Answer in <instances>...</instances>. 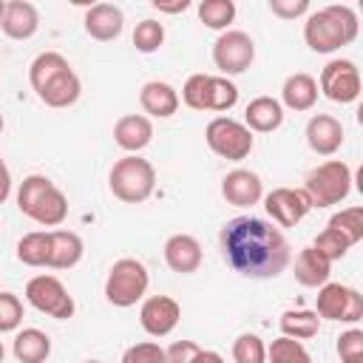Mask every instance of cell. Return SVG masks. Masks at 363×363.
I'll return each mask as SVG.
<instances>
[{
  "label": "cell",
  "mask_w": 363,
  "mask_h": 363,
  "mask_svg": "<svg viewBox=\"0 0 363 363\" xmlns=\"http://www.w3.org/2000/svg\"><path fill=\"white\" fill-rule=\"evenodd\" d=\"M218 241L227 264L244 278L267 281L278 278L289 267V244L267 218L235 216L221 227Z\"/></svg>",
  "instance_id": "cell-1"
},
{
  "label": "cell",
  "mask_w": 363,
  "mask_h": 363,
  "mask_svg": "<svg viewBox=\"0 0 363 363\" xmlns=\"http://www.w3.org/2000/svg\"><path fill=\"white\" fill-rule=\"evenodd\" d=\"M28 82L48 108H68L79 99L82 82L60 51H43L28 65Z\"/></svg>",
  "instance_id": "cell-2"
},
{
  "label": "cell",
  "mask_w": 363,
  "mask_h": 363,
  "mask_svg": "<svg viewBox=\"0 0 363 363\" xmlns=\"http://www.w3.org/2000/svg\"><path fill=\"white\" fill-rule=\"evenodd\" d=\"M357 37V14L352 6L332 3L312 11L303 23V40L315 54H332Z\"/></svg>",
  "instance_id": "cell-3"
},
{
  "label": "cell",
  "mask_w": 363,
  "mask_h": 363,
  "mask_svg": "<svg viewBox=\"0 0 363 363\" xmlns=\"http://www.w3.org/2000/svg\"><path fill=\"white\" fill-rule=\"evenodd\" d=\"M17 210L43 227H60L68 218V199L48 176L31 173L17 187Z\"/></svg>",
  "instance_id": "cell-4"
},
{
  "label": "cell",
  "mask_w": 363,
  "mask_h": 363,
  "mask_svg": "<svg viewBox=\"0 0 363 363\" xmlns=\"http://www.w3.org/2000/svg\"><path fill=\"white\" fill-rule=\"evenodd\" d=\"M108 187H111V193L119 201H125V204H142V201H147L153 196L156 170L139 153H128L119 162H113V167L108 173Z\"/></svg>",
  "instance_id": "cell-5"
},
{
  "label": "cell",
  "mask_w": 363,
  "mask_h": 363,
  "mask_svg": "<svg viewBox=\"0 0 363 363\" xmlns=\"http://www.w3.org/2000/svg\"><path fill=\"white\" fill-rule=\"evenodd\" d=\"M303 193H306V199H309L312 207L340 204L352 193V170H349V164L340 162V159L320 162L318 167H312L306 173Z\"/></svg>",
  "instance_id": "cell-6"
},
{
  "label": "cell",
  "mask_w": 363,
  "mask_h": 363,
  "mask_svg": "<svg viewBox=\"0 0 363 363\" xmlns=\"http://www.w3.org/2000/svg\"><path fill=\"white\" fill-rule=\"evenodd\" d=\"M147 286H150L147 267L139 258H119L108 269L105 298H108V303H113L119 309H128V306H136L145 298Z\"/></svg>",
  "instance_id": "cell-7"
},
{
  "label": "cell",
  "mask_w": 363,
  "mask_h": 363,
  "mask_svg": "<svg viewBox=\"0 0 363 363\" xmlns=\"http://www.w3.org/2000/svg\"><path fill=\"white\" fill-rule=\"evenodd\" d=\"M204 142H207V147L216 156H221L227 162H241L255 147L252 130L244 122L233 119V116H216V119H210L207 128H204Z\"/></svg>",
  "instance_id": "cell-8"
},
{
  "label": "cell",
  "mask_w": 363,
  "mask_h": 363,
  "mask_svg": "<svg viewBox=\"0 0 363 363\" xmlns=\"http://www.w3.org/2000/svg\"><path fill=\"white\" fill-rule=\"evenodd\" d=\"M26 301L37 312H43L48 318H57V320H68L74 315V309H77L74 295L65 289V284L57 275H45V272L34 275L26 284Z\"/></svg>",
  "instance_id": "cell-9"
},
{
  "label": "cell",
  "mask_w": 363,
  "mask_h": 363,
  "mask_svg": "<svg viewBox=\"0 0 363 363\" xmlns=\"http://www.w3.org/2000/svg\"><path fill=\"white\" fill-rule=\"evenodd\" d=\"M315 312L318 318H326V320L357 323L363 318V295L346 284H323L318 286Z\"/></svg>",
  "instance_id": "cell-10"
},
{
  "label": "cell",
  "mask_w": 363,
  "mask_h": 363,
  "mask_svg": "<svg viewBox=\"0 0 363 363\" xmlns=\"http://www.w3.org/2000/svg\"><path fill=\"white\" fill-rule=\"evenodd\" d=\"M252 60H255V43L247 31L227 28L213 43V62L224 77L244 74L252 65Z\"/></svg>",
  "instance_id": "cell-11"
},
{
  "label": "cell",
  "mask_w": 363,
  "mask_h": 363,
  "mask_svg": "<svg viewBox=\"0 0 363 363\" xmlns=\"http://www.w3.org/2000/svg\"><path fill=\"white\" fill-rule=\"evenodd\" d=\"M318 88L337 105H352L360 96V71L352 60H329L320 71Z\"/></svg>",
  "instance_id": "cell-12"
},
{
  "label": "cell",
  "mask_w": 363,
  "mask_h": 363,
  "mask_svg": "<svg viewBox=\"0 0 363 363\" xmlns=\"http://www.w3.org/2000/svg\"><path fill=\"white\" fill-rule=\"evenodd\" d=\"M264 210L267 216L278 224V227H295L306 218V213L312 210L309 199L303 190L295 187H275L264 196Z\"/></svg>",
  "instance_id": "cell-13"
},
{
  "label": "cell",
  "mask_w": 363,
  "mask_h": 363,
  "mask_svg": "<svg viewBox=\"0 0 363 363\" xmlns=\"http://www.w3.org/2000/svg\"><path fill=\"white\" fill-rule=\"evenodd\" d=\"M182 320V306L170 295H150L142 301L139 309V323L150 337H164L170 335Z\"/></svg>",
  "instance_id": "cell-14"
},
{
  "label": "cell",
  "mask_w": 363,
  "mask_h": 363,
  "mask_svg": "<svg viewBox=\"0 0 363 363\" xmlns=\"http://www.w3.org/2000/svg\"><path fill=\"white\" fill-rule=\"evenodd\" d=\"M221 196L233 207H252L264 199L261 176L247 170V167H235L221 179Z\"/></svg>",
  "instance_id": "cell-15"
},
{
  "label": "cell",
  "mask_w": 363,
  "mask_h": 363,
  "mask_svg": "<svg viewBox=\"0 0 363 363\" xmlns=\"http://www.w3.org/2000/svg\"><path fill=\"white\" fill-rule=\"evenodd\" d=\"M306 145L318 156H332L343 145V125L332 113H315L306 122Z\"/></svg>",
  "instance_id": "cell-16"
},
{
  "label": "cell",
  "mask_w": 363,
  "mask_h": 363,
  "mask_svg": "<svg viewBox=\"0 0 363 363\" xmlns=\"http://www.w3.org/2000/svg\"><path fill=\"white\" fill-rule=\"evenodd\" d=\"M0 28H3V34L9 40H28V37H34L37 28H40V11H37V6L28 3V0H11V3H6Z\"/></svg>",
  "instance_id": "cell-17"
},
{
  "label": "cell",
  "mask_w": 363,
  "mask_h": 363,
  "mask_svg": "<svg viewBox=\"0 0 363 363\" xmlns=\"http://www.w3.org/2000/svg\"><path fill=\"white\" fill-rule=\"evenodd\" d=\"M122 28H125V14L113 3H94L85 11V31H88V37H94L99 43L116 40L122 34Z\"/></svg>",
  "instance_id": "cell-18"
},
{
  "label": "cell",
  "mask_w": 363,
  "mask_h": 363,
  "mask_svg": "<svg viewBox=\"0 0 363 363\" xmlns=\"http://www.w3.org/2000/svg\"><path fill=\"white\" fill-rule=\"evenodd\" d=\"M201 244L187 233H176L164 241V264L179 275L196 272L201 267Z\"/></svg>",
  "instance_id": "cell-19"
},
{
  "label": "cell",
  "mask_w": 363,
  "mask_h": 363,
  "mask_svg": "<svg viewBox=\"0 0 363 363\" xmlns=\"http://www.w3.org/2000/svg\"><path fill=\"white\" fill-rule=\"evenodd\" d=\"M150 139H153V122L145 113H125L113 125V142L128 153L145 150Z\"/></svg>",
  "instance_id": "cell-20"
},
{
  "label": "cell",
  "mask_w": 363,
  "mask_h": 363,
  "mask_svg": "<svg viewBox=\"0 0 363 363\" xmlns=\"http://www.w3.org/2000/svg\"><path fill=\"white\" fill-rule=\"evenodd\" d=\"M139 105L147 116H156V119H167L179 111V94L170 82H162V79H150L142 85L139 91Z\"/></svg>",
  "instance_id": "cell-21"
},
{
  "label": "cell",
  "mask_w": 363,
  "mask_h": 363,
  "mask_svg": "<svg viewBox=\"0 0 363 363\" xmlns=\"http://www.w3.org/2000/svg\"><path fill=\"white\" fill-rule=\"evenodd\" d=\"M281 108H289V111H309L315 108L318 102V79L298 71V74H289L281 85Z\"/></svg>",
  "instance_id": "cell-22"
},
{
  "label": "cell",
  "mask_w": 363,
  "mask_h": 363,
  "mask_svg": "<svg viewBox=\"0 0 363 363\" xmlns=\"http://www.w3.org/2000/svg\"><path fill=\"white\" fill-rule=\"evenodd\" d=\"M284 122V108L275 96H255L244 111V125L252 133H272Z\"/></svg>",
  "instance_id": "cell-23"
},
{
  "label": "cell",
  "mask_w": 363,
  "mask_h": 363,
  "mask_svg": "<svg viewBox=\"0 0 363 363\" xmlns=\"http://www.w3.org/2000/svg\"><path fill=\"white\" fill-rule=\"evenodd\" d=\"M329 275H332V261L323 258L315 247H303L295 258V281L301 286H309V289H318L323 284H329Z\"/></svg>",
  "instance_id": "cell-24"
},
{
  "label": "cell",
  "mask_w": 363,
  "mask_h": 363,
  "mask_svg": "<svg viewBox=\"0 0 363 363\" xmlns=\"http://www.w3.org/2000/svg\"><path fill=\"white\" fill-rule=\"evenodd\" d=\"M51 235V255H48V267L51 269H71L82 261V238L74 230H48Z\"/></svg>",
  "instance_id": "cell-25"
},
{
  "label": "cell",
  "mask_w": 363,
  "mask_h": 363,
  "mask_svg": "<svg viewBox=\"0 0 363 363\" xmlns=\"http://www.w3.org/2000/svg\"><path fill=\"white\" fill-rule=\"evenodd\" d=\"M14 357L20 363H45L48 354H51V337L43 332V329H20L14 335V346H11Z\"/></svg>",
  "instance_id": "cell-26"
},
{
  "label": "cell",
  "mask_w": 363,
  "mask_h": 363,
  "mask_svg": "<svg viewBox=\"0 0 363 363\" xmlns=\"http://www.w3.org/2000/svg\"><path fill=\"white\" fill-rule=\"evenodd\" d=\"M281 335L292 337V340H309L320 332V318L312 309H286L278 320Z\"/></svg>",
  "instance_id": "cell-27"
},
{
  "label": "cell",
  "mask_w": 363,
  "mask_h": 363,
  "mask_svg": "<svg viewBox=\"0 0 363 363\" xmlns=\"http://www.w3.org/2000/svg\"><path fill=\"white\" fill-rule=\"evenodd\" d=\"M48 255H51V235H48V230L26 233L17 241V261H23L26 267H48Z\"/></svg>",
  "instance_id": "cell-28"
},
{
  "label": "cell",
  "mask_w": 363,
  "mask_h": 363,
  "mask_svg": "<svg viewBox=\"0 0 363 363\" xmlns=\"http://www.w3.org/2000/svg\"><path fill=\"white\" fill-rule=\"evenodd\" d=\"M199 20L213 31H227V26L235 20V3L233 0H201Z\"/></svg>",
  "instance_id": "cell-29"
},
{
  "label": "cell",
  "mask_w": 363,
  "mask_h": 363,
  "mask_svg": "<svg viewBox=\"0 0 363 363\" xmlns=\"http://www.w3.org/2000/svg\"><path fill=\"white\" fill-rule=\"evenodd\" d=\"M267 360L269 363H312L306 346L301 340H292V337H275L269 346H267Z\"/></svg>",
  "instance_id": "cell-30"
},
{
  "label": "cell",
  "mask_w": 363,
  "mask_h": 363,
  "mask_svg": "<svg viewBox=\"0 0 363 363\" xmlns=\"http://www.w3.org/2000/svg\"><path fill=\"white\" fill-rule=\"evenodd\" d=\"M326 227H332V230H337L352 247L363 238V207H346V210H340V213H335L332 218H329V224Z\"/></svg>",
  "instance_id": "cell-31"
},
{
  "label": "cell",
  "mask_w": 363,
  "mask_h": 363,
  "mask_svg": "<svg viewBox=\"0 0 363 363\" xmlns=\"http://www.w3.org/2000/svg\"><path fill=\"white\" fill-rule=\"evenodd\" d=\"M210 74H190L182 88V102L193 111H210Z\"/></svg>",
  "instance_id": "cell-32"
},
{
  "label": "cell",
  "mask_w": 363,
  "mask_h": 363,
  "mask_svg": "<svg viewBox=\"0 0 363 363\" xmlns=\"http://www.w3.org/2000/svg\"><path fill=\"white\" fill-rule=\"evenodd\" d=\"M233 360L235 363H267V343L255 332H244L233 340Z\"/></svg>",
  "instance_id": "cell-33"
},
{
  "label": "cell",
  "mask_w": 363,
  "mask_h": 363,
  "mask_svg": "<svg viewBox=\"0 0 363 363\" xmlns=\"http://www.w3.org/2000/svg\"><path fill=\"white\" fill-rule=\"evenodd\" d=\"M162 43H164V26L159 20H150L147 17V20L136 23V28H133V45H136V51L153 54Z\"/></svg>",
  "instance_id": "cell-34"
},
{
  "label": "cell",
  "mask_w": 363,
  "mask_h": 363,
  "mask_svg": "<svg viewBox=\"0 0 363 363\" xmlns=\"http://www.w3.org/2000/svg\"><path fill=\"white\" fill-rule=\"evenodd\" d=\"M235 102H238V88H235V82L227 79V77H213V79H210V111L224 113V111H230Z\"/></svg>",
  "instance_id": "cell-35"
},
{
  "label": "cell",
  "mask_w": 363,
  "mask_h": 363,
  "mask_svg": "<svg viewBox=\"0 0 363 363\" xmlns=\"http://www.w3.org/2000/svg\"><path fill=\"white\" fill-rule=\"evenodd\" d=\"M323 258H329V261H340L349 250H352V244L337 233V230H332V227H326V230H320L318 233V238H315V244H312Z\"/></svg>",
  "instance_id": "cell-36"
},
{
  "label": "cell",
  "mask_w": 363,
  "mask_h": 363,
  "mask_svg": "<svg viewBox=\"0 0 363 363\" xmlns=\"http://www.w3.org/2000/svg\"><path fill=\"white\" fill-rule=\"evenodd\" d=\"M23 323V301L14 292H0V332H14Z\"/></svg>",
  "instance_id": "cell-37"
},
{
  "label": "cell",
  "mask_w": 363,
  "mask_h": 363,
  "mask_svg": "<svg viewBox=\"0 0 363 363\" xmlns=\"http://www.w3.org/2000/svg\"><path fill=\"white\" fill-rule=\"evenodd\" d=\"M122 363H164V349L156 340H142L125 349Z\"/></svg>",
  "instance_id": "cell-38"
},
{
  "label": "cell",
  "mask_w": 363,
  "mask_h": 363,
  "mask_svg": "<svg viewBox=\"0 0 363 363\" xmlns=\"http://www.w3.org/2000/svg\"><path fill=\"white\" fill-rule=\"evenodd\" d=\"M337 354H340V363H343V360L363 357V332H360V329H346V332H340V337H337Z\"/></svg>",
  "instance_id": "cell-39"
},
{
  "label": "cell",
  "mask_w": 363,
  "mask_h": 363,
  "mask_svg": "<svg viewBox=\"0 0 363 363\" xmlns=\"http://www.w3.org/2000/svg\"><path fill=\"white\" fill-rule=\"evenodd\" d=\"M269 11L281 20H298L309 14V0H269Z\"/></svg>",
  "instance_id": "cell-40"
},
{
  "label": "cell",
  "mask_w": 363,
  "mask_h": 363,
  "mask_svg": "<svg viewBox=\"0 0 363 363\" xmlns=\"http://www.w3.org/2000/svg\"><path fill=\"white\" fill-rule=\"evenodd\" d=\"M199 352L201 349L193 340H176L173 346L164 349V363H193Z\"/></svg>",
  "instance_id": "cell-41"
},
{
  "label": "cell",
  "mask_w": 363,
  "mask_h": 363,
  "mask_svg": "<svg viewBox=\"0 0 363 363\" xmlns=\"http://www.w3.org/2000/svg\"><path fill=\"white\" fill-rule=\"evenodd\" d=\"M153 9L164 11V14H182L190 9V0H176V3H162V0H153Z\"/></svg>",
  "instance_id": "cell-42"
},
{
  "label": "cell",
  "mask_w": 363,
  "mask_h": 363,
  "mask_svg": "<svg viewBox=\"0 0 363 363\" xmlns=\"http://www.w3.org/2000/svg\"><path fill=\"white\" fill-rule=\"evenodd\" d=\"M11 196V173H9V164L0 159V204Z\"/></svg>",
  "instance_id": "cell-43"
},
{
  "label": "cell",
  "mask_w": 363,
  "mask_h": 363,
  "mask_svg": "<svg viewBox=\"0 0 363 363\" xmlns=\"http://www.w3.org/2000/svg\"><path fill=\"white\" fill-rule=\"evenodd\" d=\"M193 363H224V357H221L218 352H213V349H201Z\"/></svg>",
  "instance_id": "cell-44"
},
{
  "label": "cell",
  "mask_w": 363,
  "mask_h": 363,
  "mask_svg": "<svg viewBox=\"0 0 363 363\" xmlns=\"http://www.w3.org/2000/svg\"><path fill=\"white\" fill-rule=\"evenodd\" d=\"M3 11H6V0H0V20H3Z\"/></svg>",
  "instance_id": "cell-45"
},
{
  "label": "cell",
  "mask_w": 363,
  "mask_h": 363,
  "mask_svg": "<svg viewBox=\"0 0 363 363\" xmlns=\"http://www.w3.org/2000/svg\"><path fill=\"white\" fill-rule=\"evenodd\" d=\"M343 363H363V357H354V360H343Z\"/></svg>",
  "instance_id": "cell-46"
},
{
  "label": "cell",
  "mask_w": 363,
  "mask_h": 363,
  "mask_svg": "<svg viewBox=\"0 0 363 363\" xmlns=\"http://www.w3.org/2000/svg\"><path fill=\"white\" fill-rule=\"evenodd\" d=\"M3 354H6V349H3V343H0V363H3Z\"/></svg>",
  "instance_id": "cell-47"
},
{
  "label": "cell",
  "mask_w": 363,
  "mask_h": 363,
  "mask_svg": "<svg viewBox=\"0 0 363 363\" xmlns=\"http://www.w3.org/2000/svg\"><path fill=\"white\" fill-rule=\"evenodd\" d=\"M0 130H3V113H0Z\"/></svg>",
  "instance_id": "cell-48"
},
{
  "label": "cell",
  "mask_w": 363,
  "mask_h": 363,
  "mask_svg": "<svg viewBox=\"0 0 363 363\" xmlns=\"http://www.w3.org/2000/svg\"><path fill=\"white\" fill-rule=\"evenodd\" d=\"M85 363H99V360H85Z\"/></svg>",
  "instance_id": "cell-49"
}]
</instances>
